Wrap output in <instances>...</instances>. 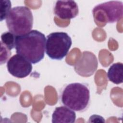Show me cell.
Returning a JSON list of instances; mask_svg holds the SVG:
<instances>
[{
    "mask_svg": "<svg viewBox=\"0 0 123 123\" xmlns=\"http://www.w3.org/2000/svg\"><path fill=\"white\" fill-rule=\"evenodd\" d=\"M46 40L45 35L37 30H32L25 35L16 36V52L31 63H37L44 57Z\"/></svg>",
    "mask_w": 123,
    "mask_h": 123,
    "instance_id": "6da1fadb",
    "label": "cell"
},
{
    "mask_svg": "<svg viewBox=\"0 0 123 123\" xmlns=\"http://www.w3.org/2000/svg\"><path fill=\"white\" fill-rule=\"evenodd\" d=\"M61 100L64 106L71 110L83 112L86 111L90 103V90L87 84L72 83L63 88Z\"/></svg>",
    "mask_w": 123,
    "mask_h": 123,
    "instance_id": "7a4b0ae2",
    "label": "cell"
},
{
    "mask_svg": "<svg viewBox=\"0 0 123 123\" xmlns=\"http://www.w3.org/2000/svg\"><path fill=\"white\" fill-rule=\"evenodd\" d=\"M6 23L9 31L16 36L25 35L31 30L33 25L31 11L26 6H16L11 9Z\"/></svg>",
    "mask_w": 123,
    "mask_h": 123,
    "instance_id": "3957f363",
    "label": "cell"
},
{
    "mask_svg": "<svg viewBox=\"0 0 123 123\" xmlns=\"http://www.w3.org/2000/svg\"><path fill=\"white\" fill-rule=\"evenodd\" d=\"M72 44V39L67 33L52 32L46 37L45 52L50 59L61 60L67 55Z\"/></svg>",
    "mask_w": 123,
    "mask_h": 123,
    "instance_id": "277c9868",
    "label": "cell"
},
{
    "mask_svg": "<svg viewBox=\"0 0 123 123\" xmlns=\"http://www.w3.org/2000/svg\"><path fill=\"white\" fill-rule=\"evenodd\" d=\"M95 21L106 25L113 23L121 20L123 15V3L112 0L99 4L92 11Z\"/></svg>",
    "mask_w": 123,
    "mask_h": 123,
    "instance_id": "5b68a950",
    "label": "cell"
},
{
    "mask_svg": "<svg viewBox=\"0 0 123 123\" xmlns=\"http://www.w3.org/2000/svg\"><path fill=\"white\" fill-rule=\"evenodd\" d=\"M7 68L11 74L18 78L27 77L32 71V63L18 54L13 55L9 59Z\"/></svg>",
    "mask_w": 123,
    "mask_h": 123,
    "instance_id": "8992f818",
    "label": "cell"
},
{
    "mask_svg": "<svg viewBox=\"0 0 123 123\" xmlns=\"http://www.w3.org/2000/svg\"><path fill=\"white\" fill-rule=\"evenodd\" d=\"M98 66L97 57L92 52H83L76 62L74 69L76 73L83 77H89L95 72Z\"/></svg>",
    "mask_w": 123,
    "mask_h": 123,
    "instance_id": "52a82bcc",
    "label": "cell"
},
{
    "mask_svg": "<svg viewBox=\"0 0 123 123\" xmlns=\"http://www.w3.org/2000/svg\"><path fill=\"white\" fill-rule=\"evenodd\" d=\"M54 12L62 19H71L75 17L79 13L77 3L74 0H58L55 3Z\"/></svg>",
    "mask_w": 123,
    "mask_h": 123,
    "instance_id": "ba28073f",
    "label": "cell"
},
{
    "mask_svg": "<svg viewBox=\"0 0 123 123\" xmlns=\"http://www.w3.org/2000/svg\"><path fill=\"white\" fill-rule=\"evenodd\" d=\"M75 120V112L65 106L56 107L52 114V123H74Z\"/></svg>",
    "mask_w": 123,
    "mask_h": 123,
    "instance_id": "9c48e42d",
    "label": "cell"
},
{
    "mask_svg": "<svg viewBox=\"0 0 123 123\" xmlns=\"http://www.w3.org/2000/svg\"><path fill=\"white\" fill-rule=\"evenodd\" d=\"M109 80L115 84H120L123 82V64L118 62L112 64L107 72Z\"/></svg>",
    "mask_w": 123,
    "mask_h": 123,
    "instance_id": "30bf717a",
    "label": "cell"
},
{
    "mask_svg": "<svg viewBox=\"0 0 123 123\" xmlns=\"http://www.w3.org/2000/svg\"><path fill=\"white\" fill-rule=\"evenodd\" d=\"M16 35L10 31L5 32L1 35L0 43L6 46L9 50L15 48Z\"/></svg>",
    "mask_w": 123,
    "mask_h": 123,
    "instance_id": "8fae6325",
    "label": "cell"
},
{
    "mask_svg": "<svg viewBox=\"0 0 123 123\" xmlns=\"http://www.w3.org/2000/svg\"><path fill=\"white\" fill-rule=\"evenodd\" d=\"M12 4L9 0H0V21L6 19L11 10Z\"/></svg>",
    "mask_w": 123,
    "mask_h": 123,
    "instance_id": "7c38bea8",
    "label": "cell"
},
{
    "mask_svg": "<svg viewBox=\"0 0 123 123\" xmlns=\"http://www.w3.org/2000/svg\"><path fill=\"white\" fill-rule=\"evenodd\" d=\"M89 123H105V120L103 117L99 115L94 114L91 115L88 121Z\"/></svg>",
    "mask_w": 123,
    "mask_h": 123,
    "instance_id": "4fadbf2b",
    "label": "cell"
}]
</instances>
